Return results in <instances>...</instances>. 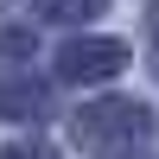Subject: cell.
I'll return each instance as SVG.
<instances>
[{"instance_id": "6da1fadb", "label": "cell", "mask_w": 159, "mask_h": 159, "mask_svg": "<svg viewBox=\"0 0 159 159\" xmlns=\"http://www.w3.org/2000/svg\"><path fill=\"white\" fill-rule=\"evenodd\" d=\"M70 134H76V147L96 153V159H127L147 140V108H140V102H121V96L115 102H89Z\"/></svg>"}, {"instance_id": "7a4b0ae2", "label": "cell", "mask_w": 159, "mask_h": 159, "mask_svg": "<svg viewBox=\"0 0 159 159\" xmlns=\"http://www.w3.org/2000/svg\"><path fill=\"white\" fill-rule=\"evenodd\" d=\"M127 45L121 38H76V45L57 51V76L64 83H102V76H121Z\"/></svg>"}, {"instance_id": "3957f363", "label": "cell", "mask_w": 159, "mask_h": 159, "mask_svg": "<svg viewBox=\"0 0 159 159\" xmlns=\"http://www.w3.org/2000/svg\"><path fill=\"white\" fill-rule=\"evenodd\" d=\"M0 115L38 121V115H45V89H38V83H0Z\"/></svg>"}, {"instance_id": "277c9868", "label": "cell", "mask_w": 159, "mask_h": 159, "mask_svg": "<svg viewBox=\"0 0 159 159\" xmlns=\"http://www.w3.org/2000/svg\"><path fill=\"white\" fill-rule=\"evenodd\" d=\"M38 13L57 19V25H83V19H96V13H102V0H38Z\"/></svg>"}, {"instance_id": "5b68a950", "label": "cell", "mask_w": 159, "mask_h": 159, "mask_svg": "<svg viewBox=\"0 0 159 159\" xmlns=\"http://www.w3.org/2000/svg\"><path fill=\"white\" fill-rule=\"evenodd\" d=\"M32 51V32H0V64H25Z\"/></svg>"}, {"instance_id": "8992f818", "label": "cell", "mask_w": 159, "mask_h": 159, "mask_svg": "<svg viewBox=\"0 0 159 159\" xmlns=\"http://www.w3.org/2000/svg\"><path fill=\"white\" fill-rule=\"evenodd\" d=\"M0 159H57L51 147H13V153H0Z\"/></svg>"}]
</instances>
